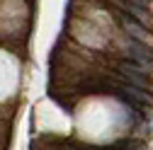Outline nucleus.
I'll return each mask as SVG.
<instances>
[{"mask_svg":"<svg viewBox=\"0 0 153 150\" xmlns=\"http://www.w3.org/2000/svg\"><path fill=\"white\" fill-rule=\"evenodd\" d=\"M129 56H131L134 61H139V63H153V49L143 46L141 41L129 44Z\"/></svg>","mask_w":153,"mask_h":150,"instance_id":"nucleus-1","label":"nucleus"},{"mask_svg":"<svg viewBox=\"0 0 153 150\" xmlns=\"http://www.w3.org/2000/svg\"><path fill=\"white\" fill-rule=\"evenodd\" d=\"M124 7L131 12V17H134V20H136L141 27H146V29H148V27H153V17H151V12H148L146 7H139V5H126V3H124Z\"/></svg>","mask_w":153,"mask_h":150,"instance_id":"nucleus-2","label":"nucleus"},{"mask_svg":"<svg viewBox=\"0 0 153 150\" xmlns=\"http://www.w3.org/2000/svg\"><path fill=\"white\" fill-rule=\"evenodd\" d=\"M122 24H124V29H126V32H129L136 41H141V44H143V41H148V29H146V27H141L139 22H122Z\"/></svg>","mask_w":153,"mask_h":150,"instance_id":"nucleus-3","label":"nucleus"},{"mask_svg":"<svg viewBox=\"0 0 153 150\" xmlns=\"http://www.w3.org/2000/svg\"><path fill=\"white\" fill-rule=\"evenodd\" d=\"M126 5H139V7H146L148 5V0H124Z\"/></svg>","mask_w":153,"mask_h":150,"instance_id":"nucleus-4","label":"nucleus"}]
</instances>
